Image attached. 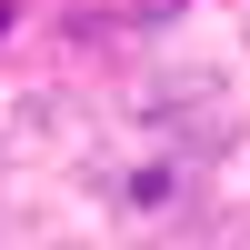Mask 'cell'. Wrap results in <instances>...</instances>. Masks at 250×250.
Listing matches in <instances>:
<instances>
[{"instance_id": "2", "label": "cell", "mask_w": 250, "mask_h": 250, "mask_svg": "<svg viewBox=\"0 0 250 250\" xmlns=\"http://www.w3.org/2000/svg\"><path fill=\"white\" fill-rule=\"evenodd\" d=\"M180 10H190V0H130V20H140V30H160V20H180Z\"/></svg>"}, {"instance_id": "1", "label": "cell", "mask_w": 250, "mask_h": 250, "mask_svg": "<svg viewBox=\"0 0 250 250\" xmlns=\"http://www.w3.org/2000/svg\"><path fill=\"white\" fill-rule=\"evenodd\" d=\"M180 200H190V170L180 160H140V170L110 180V210H130V220H170Z\"/></svg>"}, {"instance_id": "3", "label": "cell", "mask_w": 250, "mask_h": 250, "mask_svg": "<svg viewBox=\"0 0 250 250\" xmlns=\"http://www.w3.org/2000/svg\"><path fill=\"white\" fill-rule=\"evenodd\" d=\"M10 40H20V0H0V50H10Z\"/></svg>"}]
</instances>
